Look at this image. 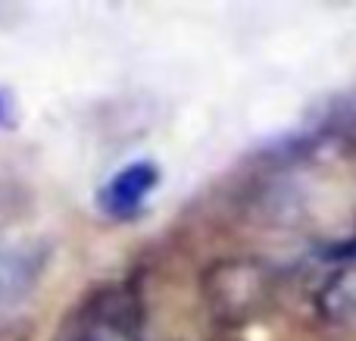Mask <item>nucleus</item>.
I'll return each mask as SVG.
<instances>
[{"mask_svg":"<svg viewBox=\"0 0 356 341\" xmlns=\"http://www.w3.org/2000/svg\"><path fill=\"white\" fill-rule=\"evenodd\" d=\"M272 294L275 273L250 257L219 260L203 276V301L222 326H247L272 304Z\"/></svg>","mask_w":356,"mask_h":341,"instance_id":"f257e3e1","label":"nucleus"},{"mask_svg":"<svg viewBox=\"0 0 356 341\" xmlns=\"http://www.w3.org/2000/svg\"><path fill=\"white\" fill-rule=\"evenodd\" d=\"M69 341H141V304L125 285L94 294L69 323Z\"/></svg>","mask_w":356,"mask_h":341,"instance_id":"f03ea898","label":"nucleus"},{"mask_svg":"<svg viewBox=\"0 0 356 341\" xmlns=\"http://www.w3.org/2000/svg\"><path fill=\"white\" fill-rule=\"evenodd\" d=\"M160 182V169L150 160H135L129 166H122L97 194V204L106 216L113 219H129L144 207L147 194Z\"/></svg>","mask_w":356,"mask_h":341,"instance_id":"7ed1b4c3","label":"nucleus"},{"mask_svg":"<svg viewBox=\"0 0 356 341\" xmlns=\"http://www.w3.org/2000/svg\"><path fill=\"white\" fill-rule=\"evenodd\" d=\"M41 254L29 251H0V307H10L31 292L41 276Z\"/></svg>","mask_w":356,"mask_h":341,"instance_id":"20e7f679","label":"nucleus"},{"mask_svg":"<svg viewBox=\"0 0 356 341\" xmlns=\"http://www.w3.org/2000/svg\"><path fill=\"white\" fill-rule=\"evenodd\" d=\"M322 319L334 326H350L356 323V267H347L341 273H334L325 285L319 288L316 298Z\"/></svg>","mask_w":356,"mask_h":341,"instance_id":"39448f33","label":"nucleus"},{"mask_svg":"<svg viewBox=\"0 0 356 341\" xmlns=\"http://www.w3.org/2000/svg\"><path fill=\"white\" fill-rule=\"evenodd\" d=\"M13 116H16V106H13V97L6 91H0V125H10Z\"/></svg>","mask_w":356,"mask_h":341,"instance_id":"423d86ee","label":"nucleus"},{"mask_svg":"<svg viewBox=\"0 0 356 341\" xmlns=\"http://www.w3.org/2000/svg\"><path fill=\"white\" fill-rule=\"evenodd\" d=\"M332 257H344V260H356V241L338 244V248L332 251Z\"/></svg>","mask_w":356,"mask_h":341,"instance_id":"0eeeda50","label":"nucleus"}]
</instances>
